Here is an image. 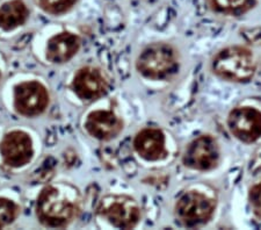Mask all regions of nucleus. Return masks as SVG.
<instances>
[{
  "mask_svg": "<svg viewBox=\"0 0 261 230\" xmlns=\"http://www.w3.org/2000/svg\"><path fill=\"white\" fill-rule=\"evenodd\" d=\"M81 48V39L69 32L53 36L47 45L48 61L55 64L69 62Z\"/></svg>",
  "mask_w": 261,
  "mask_h": 230,
  "instance_id": "ddd939ff",
  "label": "nucleus"
},
{
  "mask_svg": "<svg viewBox=\"0 0 261 230\" xmlns=\"http://www.w3.org/2000/svg\"><path fill=\"white\" fill-rule=\"evenodd\" d=\"M185 166L193 170L208 171L220 162V148L217 141L210 135H202L192 141L184 154Z\"/></svg>",
  "mask_w": 261,
  "mask_h": 230,
  "instance_id": "423d86ee",
  "label": "nucleus"
},
{
  "mask_svg": "<svg viewBox=\"0 0 261 230\" xmlns=\"http://www.w3.org/2000/svg\"><path fill=\"white\" fill-rule=\"evenodd\" d=\"M134 148L146 161H159L167 156L165 149V135L157 128H146L137 134Z\"/></svg>",
  "mask_w": 261,
  "mask_h": 230,
  "instance_id": "f8f14e48",
  "label": "nucleus"
},
{
  "mask_svg": "<svg viewBox=\"0 0 261 230\" xmlns=\"http://www.w3.org/2000/svg\"><path fill=\"white\" fill-rule=\"evenodd\" d=\"M36 5L47 13L63 14L72 8L77 0H35Z\"/></svg>",
  "mask_w": 261,
  "mask_h": 230,
  "instance_id": "dca6fc26",
  "label": "nucleus"
},
{
  "mask_svg": "<svg viewBox=\"0 0 261 230\" xmlns=\"http://www.w3.org/2000/svg\"><path fill=\"white\" fill-rule=\"evenodd\" d=\"M78 206L54 186H47L37 198L36 216L50 228H64L77 216Z\"/></svg>",
  "mask_w": 261,
  "mask_h": 230,
  "instance_id": "f257e3e1",
  "label": "nucleus"
},
{
  "mask_svg": "<svg viewBox=\"0 0 261 230\" xmlns=\"http://www.w3.org/2000/svg\"><path fill=\"white\" fill-rule=\"evenodd\" d=\"M230 133L244 143H253L261 137V112L253 107H237L228 118Z\"/></svg>",
  "mask_w": 261,
  "mask_h": 230,
  "instance_id": "6e6552de",
  "label": "nucleus"
},
{
  "mask_svg": "<svg viewBox=\"0 0 261 230\" xmlns=\"http://www.w3.org/2000/svg\"><path fill=\"white\" fill-rule=\"evenodd\" d=\"M49 94L47 89L39 82H26L15 86L14 108L18 114L36 116L48 107Z\"/></svg>",
  "mask_w": 261,
  "mask_h": 230,
  "instance_id": "0eeeda50",
  "label": "nucleus"
},
{
  "mask_svg": "<svg viewBox=\"0 0 261 230\" xmlns=\"http://www.w3.org/2000/svg\"><path fill=\"white\" fill-rule=\"evenodd\" d=\"M0 154L5 164L11 167H20L28 164L33 158V142L28 134L12 132L4 137L0 143Z\"/></svg>",
  "mask_w": 261,
  "mask_h": 230,
  "instance_id": "1a4fd4ad",
  "label": "nucleus"
},
{
  "mask_svg": "<svg viewBox=\"0 0 261 230\" xmlns=\"http://www.w3.org/2000/svg\"><path fill=\"white\" fill-rule=\"evenodd\" d=\"M29 11L22 0H11L0 6V28L13 31L26 22Z\"/></svg>",
  "mask_w": 261,
  "mask_h": 230,
  "instance_id": "4468645a",
  "label": "nucleus"
},
{
  "mask_svg": "<svg viewBox=\"0 0 261 230\" xmlns=\"http://www.w3.org/2000/svg\"><path fill=\"white\" fill-rule=\"evenodd\" d=\"M213 71L218 77L228 82L247 83L255 73L254 56L245 47H228L222 49L214 57Z\"/></svg>",
  "mask_w": 261,
  "mask_h": 230,
  "instance_id": "f03ea898",
  "label": "nucleus"
},
{
  "mask_svg": "<svg viewBox=\"0 0 261 230\" xmlns=\"http://www.w3.org/2000/svg\"><path fill=\"white\" fill-rule=\"evenodd\" d=\"M207 4L214 13L241 16L254 8L258 0H207Z\"/></svg>",
  "mask_w": 261,
  "mask_h": 230,
  "instance_id": "2eb2a0df",
  "label": "nucleus"
},
{
  "mask_svg": "<svg viewBox=\"0 0 261 230\" xmlns=\"http://www.w3.org/2000/svg\"><path fill=\"white\" fill-rule=\"evenodd\" d=\"M136 68L145 78L154 81L171 78L179 70L178 54L167 43L150 44L138 56Z\"/></svg>",
  "mask_w": 261,
  "mask_h": 230,
  "instance_id": "7ed1b4c3",
  "label": "nucleus"
},
{
  "mask_svg": "<svg viewBox=\"0 0 261 230\" xmlns=\"http://www.w3.org/2000/svg\"><path fill=\"white\" fill-rule=\"evenodd\" d=\"M98 213L113 225L121 229L136 227L141 220V208L127 195H108L101 200Z\"/></svg>",
  "mask_w": 261,
  "mask_h": 230,
  "instance_id": "39448f33",
  "label": "nucleus"
},
{
  "mask_svg": "<svg viewBox=\"0 0 261 230\" xmlns=\"http://www.w3.org/2000/svg\"><path fill=\"white\" fill-rule=\"evenodd\" d=\"M18 214V205L14 203L10 199L0 198V229L14 222Z\"/></svg>",
  "mask_w": 261,
  "mask_h": 230,
  "instance_id": "f3484780",
  "label": "nucleus"
},
{
  "mask_svg": "<svg viewBox=\"0 0 261 230\" xmlns=\"http://www.w3.org/2000/svg\"><path fill=\"white\" fill-rule=\"evenodd\" d=\"M215 206L214 200L200 192L192 191L178 200L174 208L175 217L185 227H199L212 219Z\"/></svg>",
  "mask_w": 261,
  "mask_h": 230,
  "instance_id": "20e7f679",
  "label": "nucleus"
},
{
  "mask_svg": "<svg viewBox=\"0 0 261 230\" xmlns=\"http://www.w3.org/2000/svg\"><path fill=\"white\" fill-rule=\"evenodd\" d=\"M72 89L84 101H93L106 93L108 82L101 70L86 66L75 73Z\"/></svg>",
  "mask_w": 261,
  "mask_h": 230,
  "instance_id": "9d476101",
  "label": "nucleus"
},
{
  "mask_svg": "<svg viewBox=\"0 0 261 230\" xmlns=\"http://www.w3.org/2000/svg\"><path fill=\"white\" fill-rule=\"evenodd\" d=\"M248 200H250V203L253 207L255 214L261 216V182L251 188Z\"/></svg>",
  "mask_w": 261,
  "mask_h": 230,
  "instance_id": "a211bd4d",
  "label": "nucleus"
},
{
  "mask_svg": "<svg viewBox=\"0 0 261 230\" xmlns=\"http://www.w3.org/2000/svg\"><path fill=\"white\" fill-rule=\"evenodd\" d=\"M0 78H2V74H0Z\"/></svg>",
  "mask_w": 261,
  "mask_h": 230,
  "instance_id": "6ab92c4d",
  "label": "nucleus"
},
{
  "mask_svg": "<svg viewBox=\"0 0 261 230\" xmlns=\"http://www.w3.org/2000/svg\"><path fill=\"white\" fill-rule=\"evenodd\" d=\"M85 128L95 139L109 141L122 132L123 122L113 111H94L87 116Z\"/></svg>",
  "mask_w": 261,
  "mask_h": 230,
  "instance_id": "9b49d317",
  "label": "nucleus"
}]
</instances>
